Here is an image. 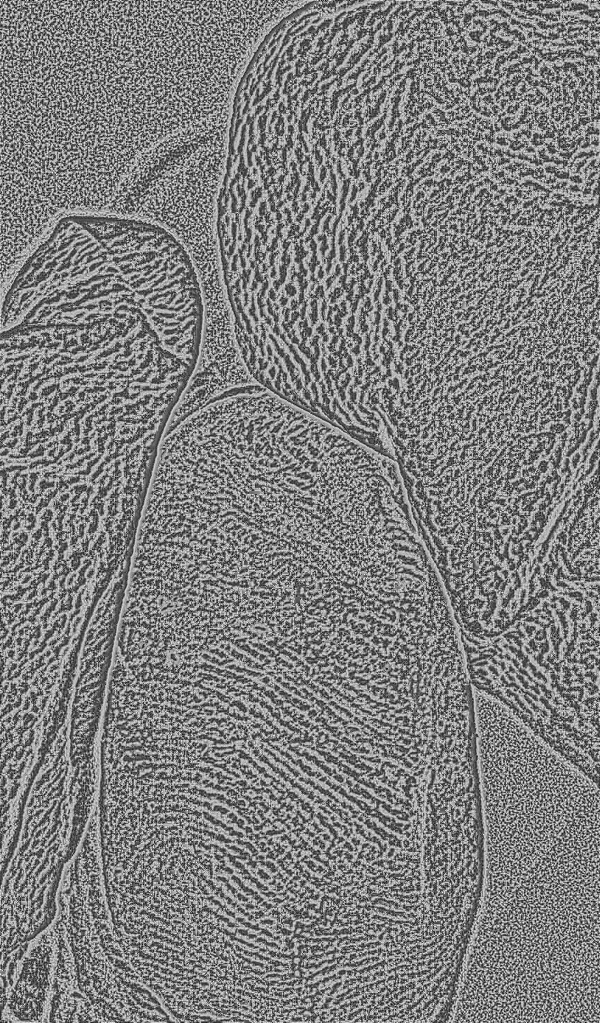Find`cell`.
Wrapping results in <instances>:
<instances>
[{"instance_id": "1", "label": "cell", "mask_w": 600, "mask_h": 1023, "mask_svg": "<svg viewBox=\"0 0 600 1023\" xmlns=\"http://www.w3.org/2000/svg\"><path fill=\"white\" fill-rule=\"evenodd\" d=\"M203 315L190 257L164 228L61 218L2 303L4 426L154 430L196 368Z\"/></svg>"}, {"instance_id": "2", "label": "cell", "mask_w": 600, "mask_h": 1023, "mask_svg": "<svg viewBox=\"0 0 600 1023\" xmlns=\"http://www.w3.org/2000/svg\"><path fill=\"white\" fill-rule=\"evenodd\" d=\"M54 940L55 932L45 934L23 963L8 1004L16 1017L41 1021L51 981Z\"/></svg>"}]
</instances>
